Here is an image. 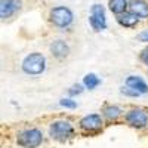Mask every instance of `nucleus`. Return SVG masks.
<instances>
[{
	"label": "nucleus",
	"instance_id": "obj_3",
	"mask_svg": "<svg viewBox=\"0 0 148 148\" xmlns=\"http://www.w3.org/2000/svg\"><path fill=\"white\" fill-rule=\"evenodd\" d=\"M43 141V135L39 129H28L18 135V145L24 148H36Z\"/></svg>",
	"mask_w": 148,
	"mask_h": 148
},
{
	"label": "nucleus",
	"instance_id": "obj_16",
	"mask_svg": "<svg viewBox=\"0 0 148 148\" xmlns=\"http://www.w3.org/2000/svg\"><path fill=\"white\" fill-rule=\"evenodd\" d=\"M59 105H61V107H64V108H71V110L77 107L76 101H73V99H65V98L59 101Z\"/></svg>",
	"mask_w": 148,
	"mask_h": 148
},
{
	"label": "nucleus",
	"instance_id": "obj_19",
	"mask_svg": "<svg viewBox=\"0 0 148 148\" xmlns=\"http://www.w3.org/2000/svg\"><path fill=\"white\" fill-rule=\"evenodd\" d=\"M138 39L141 40V42H148V30H145V31H142L139 36H138Z\"/></svg>",
	"mask_w": 148,
	"mask_h": 148
},
{
	"label": "nucleus",
	"instance_id": "obj_4",
	"mask_svg": "<svg viewBox=\"0 0 148 148\" xmlns=\"http://www.w3.org/2000/svg\"><path fill=\"white\" fill-rule=\"evenodd\" d=\"M89 24L95 31H102L107 28V18H105V9L101 5H93L90 8V16Z\"/></svg>",
	"mask_w": 148,
	"mask_h": 148
},
{
	"label": "nucleus",
	"instance_id": "obj_5",
	"mask_svg": "<svg viewBox=\"0 0 148 148\" xmlns=\"http://www.w3.org/2000/svg\"><path fill=\"white\" fill-rule=\"evenodd\" d=\"M73 126L70 121H65V120H61V121H55L51 125V129H49V133L51 136L58 139V141H64L67 138H70L73 135Z\"/></svg>",
	"mask_w": 148,
	"mask_h": 148
},
{
	"label": "nucleus",
	"instance_id": "obj_1",
	"mask_svg": "<svg viewBox=\"0 0 148 148\" xmlns=\"http://www.w3.org/2000/svg\"><path fill=\"white\" fill-rule=\"evenodd\" d=\"M46 68V59L42 53H30L28 56H25V59L22 61V70L24 73L31 74V76H37L42 74Z\"/></svg>",
	"mask_w": 148,
	"mask_h": 148
},
{
	"label": "nucleus",
	"instance_id": "obj_18",
	"mask_svg": "<svg viewBox=\"0 0 148 148\" xmlns=\"http://www.w3.org/2000/svg\"><path fill=\"white\" fill-rule=\"evenodd\" d=\"M121 93H126V95H132V96H138V95H139V93H138L136 90H133V89L130 90V88H129V89H125V88H121Z\"/></svg>",
	"mask_w": 148,
	"mask_h": 148
},
{
	"label": "nucleus",
	"instance_id": "obj_6",
	"mask_svg": "<svg viewBox=\"0 0 148 148\" xmlns=\"http://www.w3.org/2000/svg\"><path fill=\"white\" fill-rule=\"evenodd\" d=\"M80 127L83 130H89V132H93V130H99L102 127V119L99 114H89V116H84L82 120H80Z\"/></svg>",
	"mask_w": 148,
	"mask_h": 148
},
{
	"label": "nucleus",
	"instance_id": "obj_17",
	"mask_svg": "<svg viewBox=\"0 0 148 148\" xmlns=\"http://www.w3.org/2000/svg\"><path fill=\"white\" fill-rule=\"evenodd\" d=\"M82 92H83V88H82L80 84H77V86H73V88L68 90V93H70V95H79V93H82Z\"/></svg>",
	"mask_w": 148,
	"mask_h": 148
},
{
	"label": "nucleus",
	"instance_id": "obj_10",
	"mask_svg": "<svg viewBox=\"0 0 148 148\" xmlns=\"http://www.w3.org/2000/svg\"><path fill=\"white\" fill-rule=\"evenodd\" d=\"M126 84H127V88H130V89H133V90H136L139 95L148 93V86H147V83H145L141 77L129 76V77L126 79Z\"/></svg>",
	"mask_w": 148,
	"mask_h": 148
},
{
	"label": "nucleus",
	"instance_id": "obj_20",
	"mask_svg": "<svg viewBox=\"0 0 148 148\" xmlns=\"http://www.w3.org/2000/svg\"><path fill=\"white\" fill-rule=\"evenodd\" d=\"M141 59L144 61V62L148 65V49H147V51H144L142 52V55H141Z\"/></svg>",
	"mask_w": 148,
	"mask_h": 148
},
{
	"label": "nucleus",
	"instance_id": "obj_12",
	"mask_svg": "<svg viewBox=\"0 0 148 148\" xmlns=\"http://www.w3.org/2000/svg\"><path fill=\"white\" fill-rule=\"evenodd\" d=\"M51 52L56 58H65L70 52V49H68V45L64 40H55L51 45Z\"/></svg>",
	"mask_w": 148,
	"mask_h": 148
},
{
	"label": "nucleus",
	"instance_id": "obj_13",
	"mask_svg": "<svg viewBox=\"0 0 148 148\" xmlns=\"http://www.w3.org/2000/svg\"><path fill=\"white\" fill-rule=\"evenodd\" d=\"M108 6H110V10L113 12V14H116V15L125 14V12H127L126 9L129 8L127 0H110Z\"/></svg>",
	"mask_w": 148,
	"mask_h": 148
},
{
	"label": "nucleus",
	"instance_id": "obj_9",
	"mask_svg": "<svg viewBox=\"0 0 148 148\" xmlns=\"http://www.w3.org/2000/svg\"><path fill=\"white\" fill-rule=\"evenodd\" d=\"M129 9L138 18H148V3L145 0H132L129 3Z\"/></svg>",
	"mask_w": 148,
	"mask_h": 148
},
{
	"label": "nucleus",
	"instance_id": "obj_11",
	"mask_svg": "<svg viewBox=\"0 0 148 148\" xmlns=\"http://www.w3.org/2000/svg\"><path fill=\"white\" fill-rule=\"evenodd\" d=\"M117 22L121 27L133 28V27H136V24L139 22V18L129 10V12H125V14H121V15H117Z\"/></svg>",
	"mask_w": 148,
	"mask_h": 148
},
{
	"label": "nucleus",
	"instance_id": "obj_15",
	"mask_svg": "<svg viewBox=\"0 0 148 148\" xmlns=\"http://www.w3.org/2000/svg\"><path fill=\"white\" fill-rule=\"evenodd\" d=\"M99 83H101L99 77H96V74H93V73L86 74L84 79H83V84H84L88 89H95V88H96V86L99 84Z\"/></svg>",
	"mask_w": 148,
	"mask_h": 148
},
{
	"label": "nucleus",
	"instance_id": "obj_8",
	"mask_svg": "<svg viewBox=\"0 0 148 148\" xmlns=\"http://www.w3.org/2000/svg\"><path fill=\"white\" fill-rule=\"evenodd\" d=\"M126 120L133 127H144L148 123V116L142 110H132L126 114Z\"/></svg>",
	"mask_w": 148,
	"mask_h": 148
},
{
	"label": "nucleus",
	"instance_id": "obj_7",
	"mask_svg": "<svg viewBox=\"0 0 148 148\" xmlns=\"http://www.w3.org/2000/svg\"><path fill=\"white\" fill-rule=\"evenodd\" d=\"M21 9V0H2L0 2V18L6 19Z\"/></svg>",
	"mask_w": 148,
	"mask_h": 148
},
{
	"label": "nucleus",
	"instance_id": "obj_14",
	"mask_svg": "<svg viewBox=\"0 0 148 148\" xmlns=\"http://www.w3.org/2000/svg\"><path fill=\"white\" fill-rule=\"evenodd\" d=\"M104 116L108 120H117L121 116V110L116 105H108V107L104 108Z\"/></svg>",
	"mask_w": 148,
	"mask_h": 148
},
{
	"label": "nucleus",
	"instance_id": "obj_2",
	"mask_svg": "<svg viewBox=\"0 0 148 148\" xmlns=\"http://www.w3.org/2000/svg\"><path fill=\"white\" fill-rule=\"evenodd\" d=\"M73 18H74L73 12L65 6H56L51 10V21L53 25H56L59 28H65V27L71 25Z\"/></svg>",
	"mask_w": 148,
	"mask_h": 148
}]
</instances>
